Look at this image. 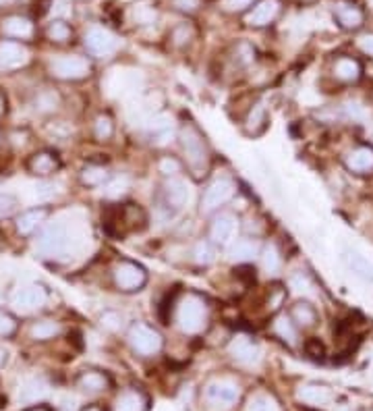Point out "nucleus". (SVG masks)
I'll list each match as a JSON object with an SVG mask.
<instances>
[{
	"instance_id": "f257e3e1",
	"label": "nucleus",
	"mask_w": 373,
	"mask_h": 411,
	"mask_svg": "<svg viewBox=\"0 0 373 411\" xmlns=\"http://www.w3.org/2000/svg\"><path fill=\"white\" fill-rule=\"evenodd\" d=\"M179 141H181V150H183L185 164H187L189 172L195 179L206 177L210 172L212 154H210V145H208L204 134L199 131V127L193 123H185L179 131Z\"/></svg>"
},
{
	"instance_id": "f03ea898",
	"label": "nucleus",
	"mask_w": 373,
	"mask_h": 411,
	"mask_svg": "<svg viewBox=\"0 0 373 411\" xmlns=\"http://www.w3.org/2000/svg\"><path fill=\"white\" fill-rule=\"evenodd\" d=\"M208 303L197 293H187L176 301L174 320L185 335H199L208 326Z\"/></svg>"
},
{
	"instance_id": "7ed1b4c3",
	"label": "nucleus",
	"mask_w": 373,
	"mask_h": 411,
	"mask_svg": "<svg viewBox=\"0 0 373 411\" xmlns=\"http://www.w3.org/2000/svg\"><path fill=\"white\" fill-rule=\"evenodd\" d=\"M71 235L63 223H50L42 229L35 241V252L46 260H63L69 256Z\"/></svg>"
},
{
	"instance_id": "20e7f679",
	"label": "nucleus",
	"mask_w": 373,
	"mask_h": 411,
	"mask_svg": "<svg viewBox=\"0 0 373 411\" xmlns=\"http://www.w3.org/2000/svg\"><path fill=\"white\" fill-rule=\"evenodd\" d=\"M94 67L88 56L79 54H63L50 61L48 73L58 81H83L92 75Z\"/></svg>"
},
{
	"instance_id": "39448f33",
	"label": "nucleus",
	"mask_w": 373,
	"mask_h": 411,
	"mask_svg": "<svg viewBox=\"0 0 373 411\" xmlns=\"http://www.w3.org/2000/svg\"><path fill=\"white\" fill-rule=\"evenodd\" d=\"M83 46H85L88 54L94 56V58H110L121 50V40L110 29L94 25L85 31Z\"/></svg>"
},
{
	"instance_id": "423d86ee",
	"label": "nucleus",
	"mask_w": 373,
	"mask_h": 411,
	"mask_svg": "<svg viewBox=\"0 0 373 411\" xmlns=\"http://www.w3.org/2000/svg\"><path fill=\"white\" fill-rule=\"evenodd\" d=\"M129 345L135 353H139L143 357H149V355H156V353L162 351L164 339H162L158 328H154L149 324H143V322H137L129 330Z\"/></svg>"
},
{
	"instance_id": "0eeeda50",
	"label": "nucleus",
	"mask_w": 373,
	"mask_h": 411,
	"mask_svg": "<svg viewBox=\"0 0 373 411\" xmlns=\"http://www.w3.org/2000/svg\"><path fill=\"white\" fill-rule=\"evenodd\" d=\"M235 195H237V185L233 179H229V177L214 179L201 195V212L212 214V212L220 210L222 206H226Z\"/></svg>"
},
{
	"instance_id": "6e6552de",
	"label": "nucleus",
	"mask_w": 373,
	"mask_h": 411,
	"mask_svg": "<svg viewBox=\"0 0 373 411\" xmlns=\"http://www.w3.org/2000/svg\"><path fill=\"white\" fill-rule=\"evenodd\" d=\"M113 282L121 293H137L147 284V271L131 260H121L113 268Z\"/></svg>"
},
{
	"instance_id": "1a4fd4ad",
	"label": "nucleus",
	"mask_w": 373,
	"mask_h": 411,
	"mask_svg": "<svg viewBox=\"0 0 373 411\" xmlns=\"http://www.w3.org/2000/svg\"><path fill=\"white\" fill-rule=\"evenodd\" d=\"M241 399V387L233 380H214L206 389V401L214 411L231 410Z\"/></svg>"
},
{
	"instance_id": "9d476101",
	"label": "nucleus",
	"mask_w": 373,
	"mask_h": 411,
	"mask_svg": "<svg viewBox=\"0 0 373 411\" xmlns=\"http://www.w3.org/2000/svg\"><path fill=\"white\" fill-rule=\"evenodd\" d=\"M48 303V289L33 282V284H25L21 289L15 291V295L10 297V305L17 309V312H23V314H31V312H38L42 309L44 305Z\"/></svg>"
},
{
	"instance_id": "9b49d317",
	"label": "nucleus",
	"mask_w": 373,
	"mask_h": 411,
	"mask_svg": "<svg viewBox=\"0 0 373 411\" xmlns=\"http://www.w3.org/2000/svg\"><path fill=\"white\" fill-rule=\"evenodd\" d=\"M31 52L23 42L2 40L0 42V73L21 71L29 65Z\"/></svg>"
},
{
	"instance_id": "f8f14e48",
	"label": "nucleus",
	"mask_w": 373,
	"mask_h": 411,
	"mask_svg": "<svg viewBox=\"0 0 373 411\" xmlns=\"http://www.w3.org/2000/svg\"><path fill=\"white\" fill-rule=\"evenodd\" d=\"M342 166L357 175V177H372L373 175V145L359 143L342 154Z\"/></svg>"
},
{
	"instance_id": "ddd939ff",
	"label": "nucleus",
	"mask_w": 373,
	"mask_h": 411,
	"mask_svg": "<svg viewBox=\"0 0 373 411\" xmlns=\"http://www.w3.org/2000/svg\"><path fill=\"white\" fill-rule=\"evenodd\" d=\"M239 233V218L233 212H220L214 216L210 225V241L220 248H229L235 243Z\"/></svg>"
},
{
	"instance_id": "4468645a",
	"label": "nucleus",
	"mask_w": 373,
	"mask_h": 411,
	"mask_svg": "<svg viewBox=\"0 0 373 411\" xmlns=\"http://www.w3.org/2000/svg\"><path fill=\"white\" fill-rule=\"evenodd\" d=\"M0 33L13 42H31L35 38V23L25 15H8L0 21Z\"/></svg>"
},
{
	"instance_id": "2eb2a0df",
	"label": "nucleus",
	"mask_w": 373,
	"mask_h": 411,
	"mask_svg": "<svg viewBox=\"0 0 373 411\" xmlns=\"http://www.w3.org/2000/svg\"><path fill=\"white\" fill-rule=\"evenodd\" d=\"M282 13V0H257L245 15V23L253 29L272 25Z\"/></svg>"
},
{
	"instance_id": "dca6fc26",
	"label": "nucleus",
	"mask_w": 373,
	"mask_h": 411,
	"mask_svg": "<svg viewBox=\"0 0 373 411\" xmlns=\"http://www.w3.org/2000/svg\"><path fill=\"white\" fill-rule=\"evenodd\" d=\"M60 166H63V164H60V158H58V154L52 152V150H38V152H33V154L27 158V162H25L27 172L33 175V177H38V179H48V177H52L54 172L60 170Z\"/></svg>"
},
{
	"instance_id": "f3484780",
	"label": "nucleus",
	"mask_w": 373,
	"mask_h": 411,
	"mask_svg": "<svg viewBox=\"0 0 373 411\" xmlns=\"http://www.w3.org/2000/svg\"><path fill=\"white\" fill-rule=\"evenodd\" d=\"M50 216V208L48 206H33V208H27L23 210L21 214L15 216V231L21 235V237H29L33 233H38L46 220Z\"/></svg>"
},
{
	"instance_id": "a211bd4d",
	"label": "nucleus",
	"mask_w": 373,
	"mask_h": 411,
	"mask_svg": "<svg viewBox=\"0 0 373 411\" xmlns=\"http://www.w3.org/2000/svg\"><path fill=\"white\" fill-rule=\"evenodd\" d=\"M332 77L342 86H353L363 77V65L357 56L340 54L332 63Z\"/></svg>"
},
{
	"instance_id": "6ab92c4d",
	"label": "nucleus",
	"mask_w": 373,
	"mask_h": 411,
	"mask_svg": "<svg viewBox=\"0 0 373 411\" xmlns=\"http://www.w3.org/2000/svg\"><path fill=\"white\" fill-rule=\"evenodd\" d=\"M334 19L347 31H357L365 23V10L353 0H340L334 4Z\"/></svg>"
},
{
	"instance_id": "aec40b11",
	"label": "nucleus",
	"mask_w": 373,
	"mask_h": 411,
	"mask_svg": "<svg viewBox=\"0 0 373 411\" xmlns=\"http://www.w3.org/2000/svg\"><path fill=\"white\" fill-rule=\"evenodd\" d=\"M229 353L233 360L245 366H253L261 360V349L249 335H235L229 343Z\"/></svg>"
},
{
	"instance_id": "412c9836",
	"label": "nucleus",
	"mask_w": 373,
	"mask_h": 411,
	"mask_svg": "<svg viewBox=\"0 0 373 411\" xmlns=\"http://www.w3.org/2000/svg\"><path fill=\"white\" fill-rule=\"evenodd\" d=\"M176 134L174 129V121L170 115L160 113L147 119V137L154 145H166Z\"/></svg>"
},
{
	"instance_id": "4be33fe9",
	"label": "nucleus",
	"mask_w": 373,
	"mask_h": 411,
	"mask_svg": "<svg viewBox=\"0 0 373 411\" xmlns=\"http://www.w3.org/2000/svg\"><path fill=\"white\" fill-rule=\"evenodd\" d=\"M162 195H164V204L170 210H181L189 202V187H187V183L183 179L168 177L164 187H162Z\"/></svg>"
},
{
	"instance_id": "5701e85b",
	"label": "nucleus",
	"mask_w": 373,
	"mask_h": 411,
	"mask_svg": "<svg viewBox=\"0 0 373 411\" xmlns=\"http://www.w3.org/2000/svg\"><path fill=\"white\" fill-rule=\"evenodd\" d=\"M288 316L299 330H311L320 324V314H317L315 305L311 301H305V299L295 301L288 309Z\"/></svg>"
},
{
	"instance_id": "b1692460",
	"label": "nucleus",
	"mask_w": 373,
	"mask_h": 411,
	"mask_svg": "<svg viewBox=\"0 0 373 411\" xmlns=\"http://www.w3.org/2000/svg\"><path fill=\"white\" fill-rule=\"evenodd\" d=\"M267 125H270V113H267L265 104H263V102L253 104L247 111L245 119H243V131H245V136H263L265 129H267Z\"/></svg>"
},
{
	"instance_id": "393cba45",
	"label": "nucleus",
	"mask_w": 373,
	"mask_h": 411,
	"mask_svg": "<svg viewBox=\"0 0 373 411\" xmlns=\"http://www.w3.org/2000/svg\"><path fill=\"white\" fill-rule=\"evenodd\" d=\"M332 397H334L332 391L326 385H317V382L301 385L297 391V399L305 405H311V408H324L332 401Z\"/></svg>"
},
{
	"instance_id": "a878e982",
	"label": "nucleus",
	"mask_w": 373,
	"mask_h": 411,
	"mask_svg": "<svg viewBox=\"0 0 373 411\" xmlns=\"http://www.w3.org/2000/svg\"><path fill=\"white\" fill-rule=\"evenodd\" d=\"M110 378L100 372V370H85L79 374L77 378V387L83 391V393H90V395H96V393H102V391H108L110 389Z\"/></svg>"
},
{
	"instance_id": "bb28decb",
	"label": "nucleus",
	"mask_w": 373,
	"mask_h": 411,
	"mask_svg": "<svg viewBox=\"0 0 373 411\" xmlns=\"http://www.w3.org/2000/svg\"><path fill=\"white\" fill-rule=\"evenodd\" d=\"M342 260H345L347 268L355 274L357 278H361L363 282H373V264L365 256H361L355 250H347L342 254Z\"/></svg>"
},
{
	"instance_id": "cd10ccee",
	"label": "nucleus",
	"mask_w": 373,
	"mask_h": 411,
	"mask_svg": "<svg viewBox=\"0 0 373 411\" xmlns=\"http://www.w3.org/2000/svg\"><path fill=\"white\" fill-rule=\"evenodd\" d=\"M272 330L282 343H286L288 347H297V343H299V328L295 326V322L290 320L288 314H278L274 318V322H272Z\"/></svg>"
},
{
	"instance_id": "c85d7f7f",
	"label": "nucleus",
	"mask_w": 373,
	"mask_h": 411,
	"mask_svg": "<svg viewBox=\"0 0 373 411\" xmlns=\"http://www.w3.org/2000/svg\"><path fill=\"white\" fill-rule=\"evenodd\" d=\"M261 248L255 239L243 237V239H235V243L231 245V260L237 264H249L259 256Z\"/></svg>"
},
{
	"instance_id": "c756f323",
	"label": "nucleus",
	"mask_w": 373,
	"mask_h": 411,
	"mask_svg": "<svg viewBox=\"0 0 373 411\" xmlns=\"http://www.w3.org/2000/svg\"><path fill=\"white\" fill-rule=\"evenodd\" d=\"M63 332V326L60 322L56 320H35L31 326H29V337L38 343H46V341H52L56 337H60Z\"/></svg>"
},
{
	"instance_id": "7c9ffc66",
	"label": "nucleus",
	"mask_w": 373,
	"mask_h": 411,
	"mask_svg": "<svg viewBox=\"0 0 373 411\" xmlns=\"http://www.w3.org/2000/svg\"><path fill=\"white\" fill-rule=\"evenodd\" d=\"M79 181L85 187H104L110 181V172L102 164H85L79 172Z\"/></svg>"
},
{
	"instance_id": "2f4dec72",
	"label": "nucleus",
	"mask_w": 373,
	"mask_h": 411,
	"mask_svg": "<svg viewBox=\"0 0 373 411\" xmlns=\"http://www.w3.org/2000/svg\"><path fill=\"white\" fill-rule=\"evenodd\" d=\"M259 262H261V268L265 274H270V276L278 274V271L282 268V254H280L278 245L272 241L265 243L259 252Z\"/></svg>"
},
{
	"instance_id": "473e14b6",
	"label": "nucleus",
	"mask_w": 373,
	"mask_h": 411,
	"mask_svg": "<svg viewBox=\"0 0 373 411\" xmlns=\"http://www.w3.org/2000/svg\"><path fill=\"white\" fill-rule=\"evenodd\" d=\"M46 38L54 44H67L73 38V29L67 21L63 19H54L52 23H48L46 27Z\"/></svg>"
},
{
	"instance_id": "72a5a7b5",
	"label": "nucleus",
	"mask_w": 373,
	"mask_h": 411,
	"mask_svg": "<svg viewBox=\"0 0 373 411\" xmlns=\"http://www.w3.org/2000/svg\"><path fill=\"white\" fill-rule=\"evenodd\" d=\"M145 397L139 391H124L115 403V411H143L145 410Z\"/></svg>"
},
{
	"instance_id": "f704fd0d",
	"label": "nucleus",
	"mask_w": 373,
	"mask_h": 411,
	"mask_svg": "<svg viewBox=\"0 0 373 411\" xmlns=\"http://www.w3.org/2000/svg\"><path fill=\"white\" fill-rule=\"evenodd\" d=\"M92 134L96 137V141H110L113 136H115V121L110 115H98L94 119V127H92Z\"/></svg>"
},
{
	"instance_id": "c9c22d12",
	"label": "nucleus",
	"mask_w": 373,
	"mask_h": 411,
	"mask_svg": "<svg viewBox=\"0 0 373 411\" xmlns=\"http://www.w3.org/2000/svg\"><path fill=\"white\" fill-rule=\"evenodd\" d=\"M48 393V385L44 380H31L21 389L19 399L23 403H38L40 399H44V395Z\"/></svg>"
},
{
	"instance_id": "e433bc0d",
	"label": "nucleus",
	"mask_w": 373,
	"mask_h": 411,
	"mask_svg": "<svg viewBox=\"0 0 373 411\" xmlns=\"http://www.w3.org/2000/svg\"><path fill=\"white\" fill-rule=\"evenodd\" d=\"M60 104V98L54 90H44L35 96V111L42 113V115H48V113H54Z\"/></svg>"
},
{
	"instance_id": "4c0bfd02",
	"label": "nucleus",
	"mask_w": 373,
	"mask_h": 411,
	"mask_svg": "<svg viewBox=\"0 0 373 411\" xmlns=\"http://www.w3.org/2000/svg\"><path fill=\"white\" fill-rule=\"evenodd\" d=\"M131 17H133L135 25H151V23H156L158 13H156L154 6H149L145 2H139V4L131 6Z\"/></svg>"
},
{
	"instance_id": "58836bf2",
	"label": "nucleus",
	"mask_w": 373,
	"mask_h": 411,
	"mask_svg": "<svg viewBox=\"0 0 373 411\" xmlns=\"http://www.w3.org/2000/svg\"><path fill=\"white\" fill-rule=\"evenodd\" d=\"M17 330H19V318L13 312L0 307V339H10L17 335Z\"/></svg>"
},
{
	"instance_id": "ea45409f",
	"label": "nucleus",
	"mask_w": 373,
	"mask_h": 411,
	"mask_svg": "<svg viewBox=\"0 0 373 411\" xmlns=\"http://www.w3.org/2000/svg\"><path fill=\"white\" fill-rule=\"evenodd\" d=\"M193 260L201 266H208L216 260V248L212 241H199L193 250Z\"/></svg>"
},
{
	"instance_id": "a19ab883",
	"label": "nucleus",
	"mask_w": 373,
	"mask_h": 411,
	"mask_svg": "<svg viewBox=\"0 0 373 411\" xmlns=\"http://www.w3.org/2000/svg\"><path fill=\"white\" fill-rule=\"evenodd\" d=\"M126 189H129V179L126 177H115V179H110L104 185V198L119 200V198H123L126 193Z\"/></svg>"
},
{
	"instance_id": "79ce46f5",
	"label": "nucleus",
	"mask_w": 373,
	"mask_h": 411,
	"mask_svg": "<svg viewBox=\"0 0 373 411\" xmlns=\"http://www.w3.org/2000/svg\"><path fill=\"white\" fill-rule=\"evenodd\" d=\"M342 117H345V119H351L353 123H361V121H365L367 111H365L363 104H359V102H355V100H349V102L342 106Z\"/></svg>"
},
{
	"instance_id": "37998d69",
	"label": "nucleus",
	"mask_w": 373,
	"mask_h": 411,
	"mask_svg": "<svg viewBox=\"0 0 373 411\" xmlns=\"http://www.w3.org/2000/svg\"><path fill=\"white\" fill-rule=\"evenodd\" d=\"M100 324H102L106 330H110V332H119V330L123 328V316H121L119 312H115V309H108V312L102 314Z\"/></svg>"
},
{
	"instance_id": "c03bdc74",
	"label": "nucleus",
	"mask_w": 373,
	"mask_h": 411,
	"mask_svg": "<svg viewBox=\"0 0 373 411\" xmlns=\"http://www.w3.org/2000/svg\"><path fill=\"white\" fill-rule=\"evenodd\" d=\"M193 35H195V31H193V27L187 25V23H181V25H176V27L172 29V42H174L176 46L189 44V42L193 40Z\"/></svg>"
},
{
	"instance_id": "a18cd8bd",
	"label": "nucleus",
	"mask_w": 373,
	"mask_h": 411,
	"mask_svg": "<svg viewBox=\"0 0 373 411\" xmlns=\"http://www.w3.org/2000/svg\"><path fill=\"white\" fill-rule=\"evenodd\" d=\"M181 168H183V164H181L176 158H172V156H164V158H160V162H158V170H160L164 177H176V175L181 172Z\"/></svg>"
},
{
	"instance_id": "49530a36",
	"label": "nucleus",
	"mask_w": 373,
	"mask_h": 411,
	"mask_svg": "<svg viewBox=\"0 0 373 411\" xmlns=\"http://www.w3.org/2000/svg\"><path fill=\"white\" fill-rule=\"evenodd\" d=\"M305 353L313 360H324L326 357V347L320 339L311 337V339L305 341Z\"/></svg>"
},
{
	"instance_id": "de8ad7c7",
	"label": "nucleus",
	"mask_w": 373,
	"mask_h": 411,
	"mask_svg": "<svg viewBox=\"0 0 373 411\" xmlns=\"http://www.w3.org/2000/svg\"><path fill=\"white\" fill-rule=\"evenodd\" d=\"M355 46H357V50L363 54V56H367V58H372L373 61V33H363V35H359L357 38V42H355Z\"/></svg>"
},
{
	"instance_id": "09e8293b",
	"label": "nucleus",
	"mask_w": 373,
	"mask_h": 411,
	"mask_svg": "<svg viewBox=\"0 0 373 411\" xmlns=\"http://www.w3.org/2000/svg\"><path fill=\"white\" fill-rule=\"evenodd\" d=\"M17 206H19V202H17V198H13V195H2L0 193V218H8L15 210H17Z\"/></svg>"
},
{
	"instance_id": "8fccbe9b",
	"label": "nucleus",
	"mask_w": 373,
	"mask_h": 411,
	"mask_svg": "<svg viewBox=\"0 0 373 411\" xmlns=\"http://www.w3.org/2000/svg\"><path fill=\"white\" fill-rule=\"evenodd\" d=\"M247 411H278V405H276V401L270 399V397H257V399L251 401Z\"/></svg>"
},
{
	"instance_id": "3c124183",
	"label": "nucleus",
	"mask_w": 373,
	"mask_h": 411,
	"mask_svg": "<svg viewBox=\"0 0 373 411\" xmlns=\"http://www.w3.org/2000/svg\"><path fill=\"white\" fill-rule=\"evenodd\" d=\"M253 4L255 0H222V6L229 13H245Z\"/></svg>"
},
{
	"instance_id": "603ef678",
	"label": "nucleus",
	"mask_w": 373,
	"mask_h": 411,
	"mask_svg": "<svg viewBox=\"0 0 373 411\" xmlns=\"http://www.w3.org/2000/svg\"><path fill=\"white\" fill-rule=\"evenodd\" d=\"M284 299H286V293H284V289L282 287H274L272 291H270V312H276V309H280V305L284 303Z\"/></svg>"
},
{
	"instance_id": "864d4df0",
	"label": "nucleus",
	"mask_w": 373,
	"mask_h": 411,
	"mask_svg": "<svg viewBox=\"0 0 373 411\" xmlns=\"http://www.w3.org/2000/svg\"><path fill=\"white\" fill-rule=\"evenodd\" d=\"M290 284H292V289H297V291H311V280L305 276L303 273L295 274L292 278H290Z\"/></svg>"
},
{
	"instance_id": "5fc2aeb1",
	"label": "nucleus",
	"mask_w": 373,
	"mask_h": 411,
	"mask_svg": "<svg viewBox=\"0 0 373 411\" xmlns=\"http://www.w3.org/2000/svg\"><path fill=\"white\" fill-rule=\"evenodd\" d=\"M174 6L181 13H195L201 6V0H174Z\"/></svg>"
},
{
	"instance_id": "6e6d98bb",
	"label": "nucleus",
	"mask_w": 373,
	"mask_h": 411,
	"mask_svg": "<svg viewBox=\"0 0 373 411\" xmlns=\"http://www.w3.org/2000/svg\"><path fill=\"white\" fill-rule=\"evenodd\" d=\"M6 115V98H4V94L0 92V119Z\"/></svg>"
},
{
	"instance_id": "4d7b16f0",
	"label": "nucleus",
	"mask_w": 373,
	"mask_h": 411,
	"mask_svg": "<svg viewBox=\"0 0 373 411\" xmlns=\"http://www.w3.org/2000/svg\"><path fill=\"white\" fill-rule=\"evenodd\" d=\"M25 411H52L50 408H46V405H35V408H29V410Z\"/></svg>"
},
{
	"instance_id": "13d9d810",
	"label": "nucleus",
	"mask_w": 373,
	"mask_h": 411,
	"mask_svg": "<svg viewBox=\"0 0 373 411\" xmlns=\"http://www.w3.org/2000/svg\"><path fill=\"white\" fill-rule=\"evenodd\" d=\"M4 362H6V351H4V349L0 347V368L4 366Z\"/></svg>"
},
{
	"instance_id": "bf43d9fd",
	"label": "nucleus",
	"mask_w": 373,
	"mask_h": 411,
	"mask_svg": "<svg viewBox=\"0 0 373 411\" xmlns=\"http://www.w3.org/2000/svg\"><path fill=\"white\" fill-rule=\"evenodd\" d=\"M83 411H102V410H100L98 405H90V408H85V410H83Z\"/></svg>"
},
{
	"instance_id": "052dcab7",
	"label": "nucleus",
	"mask_w": 373,
	"mask_h": 411,
	"mask_svg": "<svg viewBox=\"0 0 373 411\" xmlns=\"http://www.w3.org/2000/svg\"><path fill=\"white\" fill-rule=\"evenodd\" d=\"M2 299H4V295H2V293H0V305H2Z\"/></svg>"
},
{
	"instance_id": "680f3d73",
	"label": "nucleus",
	"mask_w": 373,
	"mask_h": 411,
	"mask_svg": "<svg viewBox=\"0 0 373 411\" xmlns=\"http://www.w3.org/2000/svg\"><path fill=\"white\" fill-rule=\"evenodd\" d=\"M303 2H309V0H303Z\"/></svg>"
},
{
	"instance_id": "e2e57ef3",
	"label": "nucleus",
	"mask_w": 373,
	"mask_h": 411,
	"mask_svg": "<svg viewBox=\"0 0 373 411\" xmlns=\"http://www.w3.org/2000/svg\"><path fill=\"white\" fill-rule=\"evenodd\" d=\"M0 139H2V134H0Z\"/></svg>"
}]
</instances>
